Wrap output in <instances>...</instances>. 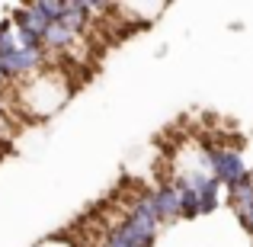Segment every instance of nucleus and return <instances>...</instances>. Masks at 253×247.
I'll return each instance as SVG.
<instances>
[{"instance_id": "1", "label": "nucleus", "mask_w": 253, "mask_h": 247, "mask_svg": "<svg viewBox=\"0 0 253 247\" xmlns=\"http://www.w3.org/2000/svg\"><path fill=\"white\" fill-rule=\"evenodd\" d=\"M45 247H68L64 241H51V244H45Z\"/></svg>"}]
</instances>
